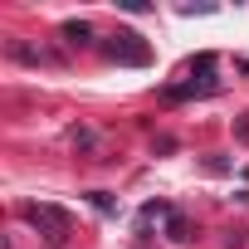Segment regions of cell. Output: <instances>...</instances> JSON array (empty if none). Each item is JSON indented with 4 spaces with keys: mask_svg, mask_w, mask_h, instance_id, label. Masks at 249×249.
<instances>
[{
    "mask_svg": "<svg viewBox=\"0 0 249 249\" xmlns=\"http://www.w3.org/2000/svg\"><path fill=\"white\" fill-rule=\"evenodd\" d=\"M239 137H244V142H249V117H244V122H239Z\"/></svg>",
    "mask_w": 249,
    "mask_h": 249,
    "instance_id": "obj_4",
    "label": "cell"
},
{
    "mask_svg": "<svg viewBox=\"0 0 249 249\" xmlns=\"http://www.w3.org/2000/svg\"><path fill=\"white\" fill-rule=\"evenodd\" d=\"M107 59H117V64H147V59H152V49L142 44V35L117 30V35H112V44H107Z\"/></svg>",
    "mask_w": 249,
    "mask_h": 249,
    "instance_id": "obj_2",
    "label": "cell"
},
{
    "mask_svg": "<svg viewBox=\"0 0 249 249\" xmlns=\"http://www.w3.org/2000/svg\"><path fill=\"white\" fill-rule=\"evenodd\" d=\"M88 35H93L88 20H69V25H64V39H69V44H88Z\"/></svg>",
    "mask_w": 249,
    "mask_h": 249,
    "instance_id": "obj_3",
    "label": "cell"
},
{
    "mask_svg": "<svg viewBox=\"0 0 249 249\" xmlns=\"http://www.w3.org/2000/svg\"><path fill=\"white\" fill-rule=\"evenodd\" d=\"M20 215H25L49 244H64V234H69V215H64V210H54V205H35V200H30V205H20Z\"/></svg>",
    "mask_w": 249,
    "mask_h": 249,
    "instance_id": "obj_1",
    "label": "cell"
}]
</instances>
